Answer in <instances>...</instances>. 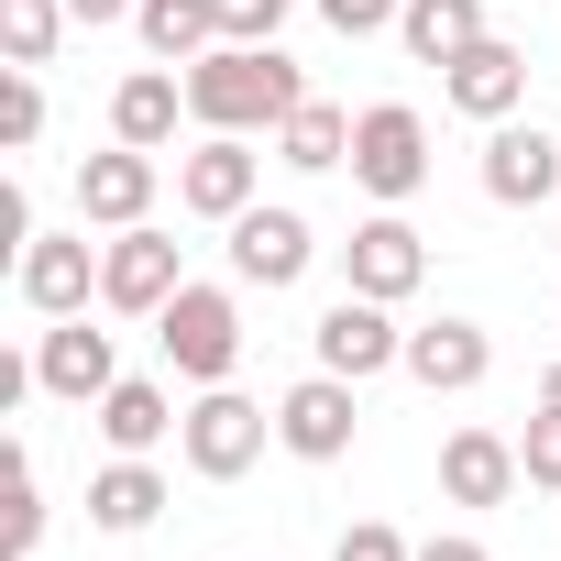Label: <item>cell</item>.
<instances>
[{
    "label": "cell",
    "instance_id": "cell-1",
    "mask_svg": "<svg viewBox=\"0 0 561 561\" xmlns=\"http://www.w3.org/2000/svg\"><path fill=\"white\" fill-rule=\"evenodd\" d=\"M298 100H309V78L275 56V45H209L187 67V122L198 133H275Z\"/></svg>",
    "mask_w": 561,
    "mask_h": 561
},
{
    "label": "cell",
    "instance_id": "cell-2",
    "mask_svg": "<svg viewBox=\"0 0 561 561\" xmlns=\"http://www.w3.org/2000/svg\"><path fill=\"white\" fill-rule=\"evenodd\" d=\"M154 342H165V375H187V386H231V364H242V298L187 275V287L154 309Z\"/></svg>",
    "mask_w": 561,
    "mask_h": 561
},
{
    "label": "cell",
    "instance_id": "cell-3",
    "mask_svg": "<svg viewBox=\"0 0 561 561\" xmlns=\"http://www.w3.org/2000/svg\"><path fill=\"white\" fill-rule=\"evenodd\" d=\"M353 187H375L386 209L430 187V122H419L408 100H375V111H353Z\"/></svg>",
    "mask_w": 561,
    "mask_h": 561
},
{
    "label": "cell",
    "instance_id": "cell-4",
    "mask_svg": "<svg viewBox=\"0 0 561 561\" xmlns=\"http://www.w3.org/2000/svg\"><path fill=\"white\" fill-rule=\"evenodd\" d=\"M264 440H275V419H264L253 397H231V386H198V408H187V430H176L187 473H209V484L253 473V462H264Z\"/></svg>",
    "mask_w": 561,
    "mask_h": 561
},
{
    "label": "cell",
    "instance_id": "cell-5",
    "mask_svg": "<svg viewBox=\"0 0 561 561\" xmlns=\"http://www.w3.org/2000/svg\"><path fill=\"white\" fill-rule=\"evenodd\" d=\"M309 353H320V375H353V386H375L386 364H408V331H397V309L386 298H331L320 309V331H309Z\"/></svg>",
    "mask_w": 561,
    "mask_h": 561
},
{
    "label": "cell",
    "instance_id": "cell-6",
    "mask_svg": "<svg viewBox=\"0 0 561 561\" xmlns=\"http://www.w3.org/2000/svg\"><path fill=\"white\" fill-rule=\"evenodd\" d=\"M176 287H187V264H176V242H165L154 220H133V231H111V242H100V309L154 320Z\"/></svg>",
    "mask_w": 561,
    "mask_h": 561
},
{
    "label": "cell",
    "instance_id": "cell-7",
    "mask_svg": "<svg viewBox=\"0 0 561 561\" xmlns=\"http://www.w3.org/2000/svg\"><path fill=\"white\" fill-rule=\"evenodd\" d=\"M364 430V386L353 375H298L287 397H275V440H287L298 462H342Z\"/></svg>",
    "mask_w": 561,
    "mask_h": 561
},
{
    "label": "cell",
    "instance_id": "cell-8",
    "mask_svg": "<svg viewBox=\"0 0 561 561\" xmlns=\"http://www.w3.org/2000/svg\"><path fill=\"white\" fill-rule=\"evenodd\" d=\"M12 287H23L34 320H78V309L100 298V253H89V231H34V242L12 253Z\"/></svg>",
    "mask_w": 561,
    "mask_h": 561
},
{
    "label": "cell",
    "instance_id": "cell-9",
    "mask_svg": "<svg viewBox=\"0 0 561 561\" xmlns=\"http://www.w3.org/2000/svg\"><path fill=\"white\" fill-rule=\"evenodd\" d=\"M419 275H430V242L397 220V209H375V220H353V242H342V287L353 298H419Z\"/></svg>",
    "mask_w": 561,
    "mask_h": 561
},
{
    "label": "cell",
    "instance_id": "cell-10",
    "mask_svg": "<svg viewBox=\"0 0 561 561\" xmlns=\"http://www.w3.org/2000/svg\"><path fill=\"white\" fill-rule=\"evenodd\" d=\"M320 264V231L298 220V209H242L231 220V275H242V287H298V275Z\"/></svg>",
    "mask_w": 561,
    "mask_h": 561
},
{
    "label": "cell",
    "instance_id": "cell-11",
    "mask_svg": "<svg viewBox=\"0 0 561 561\" xmlns=\"http://www.w3.org/2000/svg\"><path fill=\"white\" fill-rule=\"evenodd\" d=\"M253 176H264V154L242 144V133H209L198 154H176V209H198V220H242L253 209Z\"/></svg>",
    "mask_w": 561,
    "mask_h": 561
},
{
    "label": "cell",
    "instance_id": "cell-12",
    "mask_svg": "<svg viewBox=\"0 0 561 561\" xmlns=\"http://www.w3.org/2000/svg\"><path fill=\"white\" fill-rule=\"evenodd\" d=\"M34 386H45V397H67V408H100V397L122 386L111 331H89V309H78V320H56V331L34 342Z\"/></svg>",
    "mask_w": 561,
    "mask_h": 561
},
{
    "label": "cell",
    "instance_id": "cell-13",
    "mask_svg": "<svg viewBox=\"0 0 561 561\" xmlns=\"http://www.w3.org/2000/svg\"><path fill=\"white\" fill-rule=\"evenodd\" d=\"M561 187V144L539 122H484V198L495 209H539Z\"/></svg>",
    "mask_w": 561,
    "mask_h": 561
},
{
    "label": "cell",
    "instance_id": "cell-14",
    "mask_svg": "<svg viewBox=\"0 0 561 561\" xmlns=\"http://www.w3.org/2000/svg\"><path fill=\"white\" fill-rule=\"evenodd\" d=\"M440 100H451L462 122H517V100H528V56L484 34V45H462V56L440 67Z\"/></svg>",
    "mask_w": 561,
    "mask_h": 561
},
{
    "label": "cell",
    "instance_id": "cell-15",
    "mask_svg": "<svg viewBox=\"0 0 561 561\" xmlns=\"http://www.w3.org/2000/svg\"><path fill=\"white\" fill-rule=\"evenodd\" d=\"M517 484H528V462H517L506 430H451V440H440V495H451V506H506Z\"/></svg>",
    "mask_w": 561,
    "mask_h": 561
},
{
    "label": "cell",
    "instance_id": "cell-16",
    "mask_svg": "<svg viewBox=\"0 0 561 561\" xmlns=\"http://www.w3.org/2000/svg\"><path fill=\"white\" fill-rule=\"evenodd\" d=\"M144 209H154V154H144V144H111V154H89V165H78V220L133 231Z\"/></svg>",
    "mask_w": 561,
    "mask_h": 561
},
{
    "label": "cell",
    "instance_id": "cell-17",
    "mask_svg": "<svg viewBox=\"0 0 561 561\" xmlns=\"http://www.w3.org/2000/svg\"><path fill=\"white\" fill-rule=\"evenodd\" d=\"M408 375H419L430 397H462V386L495 375V342H484L473 320H430V331H408Z\"/></svg>",
    "mask_w": 561,
    "mask_h": 561
},
{
    "label": "cell",
    "instance_id": "cell-18",
    "mask_svg": "<svg viewBox=\"0 0 561 561\" xmlns=\"http://www.w3.org/2000/svg\"><path fill=\"white\" fill-rule=\"evenodd\" d=\"M89 517H100L111 539L154 528V517H165V473H154V451H111V462L89 473Z\"/></svg>",
    "mask_w": 561,
    "mask_h": 561
},
{
    "label": "cell",
    "instance_id": "cell-19",
    "mask_svg": "<svg viewBox=\"0 0 561 561\" xmlns=\"http://www.w3.org/2000/svg\"><path fill=\"white\" fill-rule=\"evenodd\" d=\"M176 111H187V78H176V67H144V78L111 89V144L165 154V144H176Z\"/></svg>",
    "mask_w": 561,
    "mask_h": 561
},
{
    "label": "cell",
    "instance_id": "cell-20",
    "mask_svg": "<svg viewBox=\"0 0 561 561\" xmlns=\"http://www.w3.org/2000/svg\"><path fill=\"white\" fill-rule=\"evenodd\" d=\"M89 419H100V440H111V451H154L165 430H187V408H176L154 375H122V386H111Z\"/></svg>",
    "mask_w": 561,
    "mask_h": 561
},
{
    "label": "cell",
    "instance_id": "cell-21",
    "mask_svg": "<svg viewBox=\"0 0 561 561\" xmlns=\"http://www.w3.org/2000/svg\"><path fill=\"white\" fill-rule=\"evenodd\" d=\"M397 45H408L419 67H451L462 45H484V0H408V12H397Z\"/></svg>",
    "mask_w": 561,
    "mask_h": 561
},
{
    "label": "cell",
    "instance_id": "cell-22",
    "mask_svg": "<svg viewBox=\"0 0 561 561\" xmlns=\"http://www.w3.org/2000/svg\"><path fill=\"white\" fill-rule=\"evenodd\" d=\"M133 34L154 45V67H198V56L220 45V0H144Z\"/></svg>",
    "mask_w": 561,
    "mask_h": 561
},
{
    "label": "cell",
    "instance_id": "cell-23",
    "mask_svg": "<svg viewBox=\"0 0 561 561\" xmlns=\"http://www.w3.org/2000/svg\"><path fill=\"white\" fill-rule=\"evenodd\" d=\"M275 154H287L298 176H320V165H353V111H331V100H298L287 122H275Z\"/></svg>",
    "mask_w": 561,
    "mask_h": 561
},
{
    "label": "cell",
    "instance_id": "cell-24",
    "mask_svg": "<svg viewBox=\"0 0 561 561\" xmlns=\"http://www.w3.org/2000/svg\"><path fill=\"white\" fill-rule=\"evenodd\" d=\"M67 34V0H0V45H12V67H45Z\"/></svg>",
    "mask_w": 561,
    "mask_h": 561
},
{
    "label": "cell",
    "instance_id": "cell-25",
    "mask_svg": "<svg viewBox=\"0 0 561 561\" xmlns=\"http://www.w3.org/2000/svg\"><path fill=\"white\" fill-rule=\"evenodd\" d=\"M0 144H12V154H34V144H45V78H34V67L0 78Z\"/></svg>",
    "mask_w": 561,
    "mask_h": 561
},
{
    "label": "cell",
    "instance_id": "cell-26",
    "mask_svg": "<svg viewBox=\"0 0 561 561\" xmlns=\"http://www.w3.org/2000/svg\"><path fill=\"white\" fill-rule=\"evenodd\" d=\"M45 550V495H34V451H12V561Z\"/></svg>",
    "mask_w": 561,
    "mask_h": 561
},
{
    "label": "cell",
    "instance_id": "cell-27",
    "mask_svg": "<svg viewBox=\"0 0 561 561\" xmlns=\"http://www.w3.org/2000/svg\"><path fill=\"white\" fill-rule=\"evenodd\" d=\"M287 34V0H220V45H275Z\"/></svg>",
    "mask_w": 561,
    "mask_h": 561
},
{
    "label": "cell",
    "instance_id": "cell-28",
    "mask_svg": "<svg viewBox=\"0 0 561 561\" xmlns=\"http://www.w3.org/2000/svg\"><path fill=\"white\" fill-rule=\"evenodd\" d=\"M517 462H528V484H550V495H561V408H539V419H528Z\"/></svg>",
    "mask_w": 561,
    "mask_h": 561
},
{
    "label": "cell",
    "instance_id": "cell-29",
    "mask_svg": "<svg viewBox=\"0 0 561 561\" xmlns=\"http://www.w3.org/2000/svg\"><path fill=\"white\" fill-rule=\"evenodd\" d=\"M331 561H419V550H408L386 517H364V528H342V539H331Z\"/></svg>",
    "mask_w": 561,
    "mask_h": 561
},
{
    "label": "cell",
    "instance_id": "cell-30",
    "mask_svg": "<svg viewBox=\"0 0 561 561\" xmlns=\"http://www.w3.org/2000/svg\"><path fill=\"white\" fill-rule=\"evenodd\" d=\"M397 12H408V0H320L331 34H397Z\"/></svg>",
    "mask_w": 561,
    "mask_h": 561
},
{
    "label": "cell",
    "instance_id": "cell-31",
    "mask_svg": "<svg viewBox=\"0 0 561 561\" xmlns=\"http://www.w3.org/2000/svg\"><path fill=\"white\" fill-rule=\"evenodd\" d=\"M419 561H495L484 539H462V528H440V539H419Z\"/></svg>",
    "mask_w": 561,
    "mask_h": 561
},
{
    "label": "cell",
    "instance_id": "cell-32",
    "mask_svg": "<svg viewBox=\"0 0 561 561\" xmlns=\"http://www.w3.org/2000/svg\"><path fill=\"white\" fill-rule=\"evenodd\" d=\"M133 12H144V0H67V23H89V34L100 23H133Z\"/></svg>",
    "mask_w": 561,
    "mask_h": 561
},
{
    "label": "cell",
    "instance_id": "cell-33",
    "mask_svg": "<svg viewBox=\"0 0 561 561\" xmlns=\"http://www.w3.org/2000/svg\"><path fill=\"white\" fill-rule=\"evenodd\" d=\"M539 408H561V364H550V375H539Z\"/></svg>",
    "mask_w": 561,
    "mask_h": 561
}]
</instances>
